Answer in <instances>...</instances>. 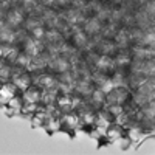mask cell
I'll return each mask as SVG.
<instances>
[{
    "label": "cell",
    "instance_id": "6da1fadb",
    "mask_svg": "<svg viewBox=\"0 0 155 155\" xmlns=\"http://www.w3.org/2000/svg\"><path fill=\"white\" fill-rule=\"evenodd\" d=\"M127 99V90L123 87H113L110 92L106 93V101L109 102V106L113 104H123V102Z\"/></svg>",
    "mask_w": 155,
    "mask_h": 155
},
{
    "label": "cell",
    "instance_id": "7a4b0ae2",
    "mask_svg": "<svg viewBox=\"0 0 155 155\" xmlns=\"http://www.w3.org/2000/svg\"><path fill=\"white\" fill-rule=\"evenodd\" d=\"M50 65L56 73L61 74V73H65V71L70 70V61L65 56L58 54V56H53V59L50 61Z\"/></svg>",
    "mask_w": 155,
    "mask_h": 155
},
{
    "label": "cell",
    "instance_id": "3957f363",
    "mask_svg": "<svg viewBox=\"0 0 155 155\" xmlns=\"http://www.w3.org/2000/svg\"><path fill=\"white\" fill-rule=\"evenodd\" d=\"M101 30H102V25L98 17H90V19L84 20V31L88 36H98L101 33Z\"/></svg>",
    "mask_w": 155,
    "mask_h": 155
},
{
    "label": "cell",
    "instance_id": "277c9868",
    "mask_svg": "<svg viewBox=\"0 0 155 155\" xmlns=\"http://www.w3.org/2000/svg\"><path fill=\"white\" fill-rule=\"evenodd\" d=\"M41 50H42V45H41V39H27L25 41V53H28L30 56H37L41 54Z\"/></svg>",
    "mask_w": 155,
    "mask_h": 155
},
{
    "label": "cell",
    "instance_id": "5b68a950",
    "mask_svg": "<svg viewBox=\"0 0 155 155\" xmlns=\"http://www.w3.org/2000/svg\"><path fill=\"white\" fill-rule=\"evenodd\" d=\"M74 90L76 92H79L81 95H92L93 88H92V82H90L88 78H79V79H76L74 82Z\"/></svg>",
    "mask_w": 155,
    "mask_h": 155
},
{
    "label": "cell",
    "instance_id": "8992f818",
    "mask_svg": "<svg viewBox=\"0 0 155 155\" xmlns=\"http://www.w3.org/2000/svg\"><path fill=\"white\" fill-rule=\"evenodd\" d=\"M130 39H132L130 31L120 30V31H116V34H115V44H116L118 48H126L129 44H130Z\"/></svg>",
    "mask_w": 155,
    "mask_h": 155
},
{
    "label": "cell",
    "instance_id": "52a82bcc",
    "mask_svg": "<svg viewBox=\"0 0 155 155\" xmlns=\"http://www.w3.org/2000/svg\"><path fill=\"white\" fill-rule=\"evenodd\" d=\"M16 39V31L12 30V27L9 25H3L0 27V42L3 44H12Z\"/></svg>",
    "mask_w": 155,
    "mask_h": 155
},
{
    "label": "cell",
    "instance_id": "ba28073f",
    "mask_svg": "<svg viewBox=\"0 0 155 155\" xmlns=\"http://www.w3.org/2000/svg\"><path fill=\"white\" fill-rule=\"evenodd\" d=\"M73 42L78 48H85L87 44H88V34L85 31H81V30H76L73 31Z\"/></svg>",
    "mask_w": 155,
    "mask_h": 155
},
{
    "label": "cell",
    "instance_id": "9c48e42d",
    "mask_svg": "<svg viewBox=\"0 0 155 155\" xmlns=\"http://www.w3.org/2000/svg\"><path fill=\"white\" fill-rule=\"evenodd\" d=\"M23 22V14H22V11L19 9H11L8 12V16H6V23L9 25V27H19V25Z\"/></svg>",
    "mask_w": 155,
    "mask_h": 155
},
{
    "label": "cell",
    "instance_id": "30bf717a",
    "mask_svg": "<svg viewBox=\"0 0 155 155\" xmlns=\"http://www.w3.org/2000/svg\"><path fill=\"white\" fill-rule=\"evenodd\" d=\"M65 22L70 23L71 27H76L78 23L84 22V16H82V12L78 9V8H76V9H70V11L67 12V16H65Z\"/></svg>",
    "mask_w": 155,
    "mask_h": 155
},
{
    "label": "cell",
    "instance_id": "8fae6325",
    "mask_svg": "<svg viewBox=\"0 0 155 155\" xmlns=\"http://www.w3.org/2000/svg\"><path fill=\"white\" fill-rule=\"evenodd\" d=\"M98 48L101 51V54H113L116 50H118V47H116V44L110 42V41H101V44H98Z\"/></svg>",
    "mask_w": 155,
    "mask_h": 155
},
{
    "label": "cell",
    "instance_id": "7c38bea8",
    "mask_svg": "<svg viewBox=\"0 0 155 155\" xmlns=\"http://www.w3.org/2000/svg\"><path fill=\"white\" fill-rule=\"evenodd\" d=\"M30 84V76L27 73L19 71V74H14V85L17 87H27Z\"/></svg>",
    "mask_w": 155,
    "mask_h": 155
},
{
    "label": "cell",
    "instance_id": "4fadbf2b",
    "mask_svg": "<svg viewBox=\"0 0 155 155\" xmlns=\"http://www.w3.org/2000/svg\"><path fill=\"white\" fill-rule=\"evenodd\" d=\"M115 64H116L118 67H126V65H130V54H127V53L116 54V58H115Z\"/></svg>",
    "mask_w": 155,
    "mask_h": 155
},
{
    "label": "cell",
    "instance_id": "5bb4252c",
    "mask_svg": "<svg viewBox=\"0 0 155 155\" xmlns=\"http://www.w3.org/2000/svg\"><path fill=\"white\" fill-rule=\"evenodd\" d=\"M92 101L96 102V104H102V102H106V92H102V90L98 87V90H93V92H92Z\"/></svg>",
    "mask_w": 155,
    "mask_h": 155
},
{
    "label": "cell",
    "instance_id": "9a60e30c",
    "mask_svg": "<svg viewBox=\"0 0 155 155\" xmlns=\"http://www.w3.org/2000/svg\"><path fill=\"white\" fill-rule=\"evenodd\" d=\"M102 34H104L106 37H115V34H116V31H118V28H116V25H115V22H110L107 27H102Z\"/></svg>",
    "mask_w": 155,
    "mask_h": 155
},
{
    "label": "cell",
    "instance_id": "2e32d148",
    "mask_svg": "<svg viewBox=\"0 0 155 155\" xmlns=\"http://www.w3.org/2000/svg\"><path fill=\"white\" fill-rule=\"evenodd\" d=\"M41 84L45 87V88H53L56 85V79L53 76H48V74H44L41 78Z\"/></svg>",
    "mask_w": 155,
    "mask_h": 155
},
{
    "label": "cell",
    "instance_id": "e0dca14e",
    "mask_svg": "<svg viewBox=\"0 0 155 155\" xmlns=\"http://www.w3.org/2000/svg\"><path fill=\"white\" fill-rule=\"evenodd\" d=\"M45 33H47V31L44 30L42 25H39V27H36V28H33V30H31V36H33V37H36V39H41V41L45 37Z\"/></svg>",
    "mask_w": 155,
    "mask_h": 155
},
{
    "label": "cell",
    "instance_id": "ac0fdd59",
    "mask_svg": "<svg viewBox=\"0 0 155 155\" xmlns=\"http://www.w3.org/2000/svg\"><path fill=\"white\" fill-rule=\"evenodd\" d=\"M11 76V68L6 64H0V79H8Z\"/></svg>",
    "mask_w": 155,
    "mask_h": 155
},
{
    "label": "cell",
    "instance_id": "d6986e66",
    "mask_svg": "<svg viewBox=\"0 0 155 155\" xmlns=\"http://www.w3.org/2000/svg\"><path fill=\"white\" fill-rule=\"evenodd\" d=\"M25 98H27V101H33V102H36L37 99H39V93L36 92V90H30V92H27L25 93Z\"/></svg>",
    "mask_w": 155,
    "mask_h": 155
},
{
    "label": "cell",
    "instance_id": "ffe728a7",
    "mask_svg": "<svg viewBox=\"0 0 155 155\" xmlns=\"http://www.w3.org/2000/svg\"><path fill=\"white\" fill-rule=\"evenodd\" d=\"M2 96H12V90H11V87H3L2 88Z\"/></svg>",
    "mask_w": 155,
    "mask_h": 155
},
{
    "label": "cell",
    "instance_id": "44dd1931",
    "mask_svg": "<svg viewBox=\"0 0 155 155\" xmlns=\"http://www.w3.org/2000/svg\"><path fill=\"white\" fill-rule=\"evenodd\" d=\"M56 2H58V3L61 5V6H67V5H68V3L71 2V0H56Z\"/></svg>",
    "mask_w": 155,
    "mask_h": 155
},
{
    "label": "cell",
    "instance_id": "7402d4cb",
    "mask_svg": "<svg viewBox=\"0 0 155 155\" xmlns=\"http://www.w3.org/2000/svg\"><path fill=\"white\" fill-rule=\"evenodd\" d=\"M3 25L5 23H3V19H2V12H0V27H3Z\"/></svg>",
    "mask_w": 155,
    "mask_h": 155
},
{
    "label": "cell",
    "instance_id": "603a6c76",
    "mask_svg": "<svg viewBox=\"0 0 155 155\" xmlns=\"http://www.w3.org/2000/svg\"><path fill=\"white\" fill-rule=\"evenodd\" d=\"M112 2H120V0H112Z\"/></svg>",
    "mask_w": 155,
    "mask_h": 155
}]
</instances>
